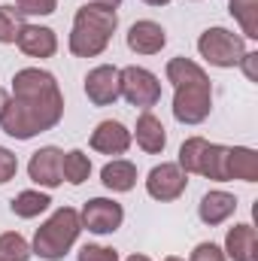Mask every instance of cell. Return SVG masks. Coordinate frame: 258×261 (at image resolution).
Returning <instances> with one entry per match:
<instances>
[{"label":"cell","mask_w":258,"mask_h":261,"mask_svg":"<svg viewBox=\"0 0 258 261\" xmlns=\"http://www.w3.org/2000/svg\"><path fill=\"white\" fill-rule=\"evenodd\" d=\"M64 119V94L58 79L43 67H24L12 76V97L0 116V128L12 140H34L58 128Z\"/></svg>","instance_id":"1"},{"label":"cell","mask_w":258,"mask_h":261,"mask_svg":"<svg viewBox=\"0 0 258 261\" xmlns=\"http://www.w3.org/2000/svg\"><path fill=\"white\" fill-rule=\"evenodd\" d=\"M119 28V12L107 3H85L76 9L73 15V28H70V52L76 58H97L107 52L113 34Z\"/></svg>","instance_id":"2"},{"label":"cell","mask_w":258,"mask_h":261,"mask_svg":"<svg viewBox=\"0 0 258 261\" xmlns=\"http://www.w3.org/2000/svg\"><path fill=\"white\" fill-rule=\"evenodd\" d=\"M82 234V222H79V213L73 206H58L34 234V246L31 252L40 255L46 261H61L76 246Z\"/></svg>","instance_id":"3"},{"label":"cell","mask_w":258,"mask_h":261,"mask_svg":"<svg viewBox=\"0 0 258 261\" xmlns=\"http://www.w3.org/2000/svg\"><path fill=\"white\" fill-rule=\"evenodd\" d=\"M197 52L210 67H237L240 58L246 55V40L228 28H207L197 37Z\"/></svg>","instance_id":"4"},{"label":"cell","mask_w":258,"mask_h":261,"mask_svg":"<svg viewBox=\"0 0 258 261\" xmlns=\"http://www.w3.org/2000/svg\"><path fill=\"white\" fill-rule=\"evenodd\" d=\"M210 113H213V85H210V76L186 82V85H176L173 119L179 125H200V122L210 119Z\"/></svg>","instance_id":"5"},{"label":"cell","mask_w":258,"mask_h":261,"mask_svg":"<svg viewBox=\"0 0 258 261\" xmlns=\"http://www.w3.org/2000/svg\"><path fill=\"white\" fill-rule=\"evenodd\" d=\"M122 97L128 100L131 107L152 110L161 100V82L146 67H137V64L122 67Z\"/></svg>","instance_id":"6"},{"label":"cell","mask_w":258,"mask_h":261,"mask_svg":"<svg viewBox=\"0 0 258 261\" xmlns=\"http://www.w3.org/2000/svg\"><path fill=\"white\" fill-rule=\"evenodd\" d=\"M186 189H189V173H183L179 164H173V161L155 164L149 170V176H146V192H149V197L152 200H161V203H170V200L183 197Z\"/></svg>","instance_id":"7"},{"label":"cell","mask_w":258,"mask_h":261,"mask_svg":"<svg viewBox=\"0 0 258 261\" xmlns=\"http://www.w3.org/2000/svg\"><path fill=\"white\" fill-rule=\"evenodd\" d=\"M79 222L91 234H116L122 228V222H125V210H122L119 200L91 197V200H85V206L79 213Z\"/></svg>","instance_id":"8"},{"label":"cell","mask_w":258,"mask_h":261,"mask_svg":"<svg viewBox=\"0 0 258 261\" xmlns=\"http://www.w3.org/2000/svg\"><path fill=\"white\" fill-rule=\"evenodd\" d=\"M85 97L94 107H113L122 97V70L116 64H97L85 73Z\"/></svg>","instance_id":"9"},{"label":"cell","mask_w":258,"mask_h":261,"mask_svg":"<svg viewBox=\"0 0 258 261\" xmlns=\"http://www.w3.org/2000/svg\"><path fill=\"white\" fill-rule=\"evenodd\" d=\"M61 158L64 152L58 146H43L31 155L28 161V176L31 182H37L40 189H58L64 182V173H61Z\"/></svg>","instance_id":"10"},{"label":"cell","mask_w":258,"mask_h":261,"mask_svg":"<svg viewBox=\"0 0 258 261\" xmlns=\"http://www.w3.org/2000/svg\"><path fill=\"white\" fill-rule=\"evenodd\" d=\"M167 46V31L152 21V18H140L128 28V49L134 55H158Z\"/></svg>","instance_id":"11"},{"label":"cell","mask_w":258,"mask_h":261,"mask_svg":"<svg viewBox=\"0 0 258 261\" xmlns=\"http://www.w3.org/2000/svg\"><path fill=\"white\" fill-rule=\"evenodd\" d=\"M91 149L94 152H100V155H125L131 149V130L122 125V122H113V119H107V122H100L97 128L91 130Z\"/></svg>","instance_id":"12"},{"label":"cell","mask_w":258,"mask_h":261,"mask_svg":"<svg viewBox=\"0 0 258 261\" xmlns=\"http://www.w3.org/2000/svg\"><path fill=\"white\" fill-rule=\"evenodd\" d=\"M15 46L28 55V58H52L58 52V37L52 28H43V24H24Z\"/></svg>","instance_id":"13"},{"label":"cell","mask_w":258,"mask_h":261,"mask_svg":"<svg viewBox=\"0 0 258 261\" xmlns=\"http://www.w3.org/2000/svg\"><path fill=\"white\" fill-rule=\"evenodd\" d=\"M131 140H137V146H140L146 155H161L164 146H167V130H164L161 119H158L152 110H143L140 119H137V128L131 134Z\"/></svg>","instance_id":"14"},{"label":"cell","mask_w":258,"mask_h":261,"mask_svg":"<svg viewBox=\"0 0 258 261\" xmlns=\"http://www.w3.org/2000/svg\"><path fill=\"white\" fill-rule=\"evenodd\" d=\"M234 213H237V197L231 195V192H222V189L207 192V195L200 197V203H197V216H200V222L210 225V228L228 222Z\"/></svg>","instance_id":"15"},{"label":"cell","mask_w":258,"mask_h":261,"mask_svg":"<svg viewBox=\"0 0 258 261\" xmlns=\"http://www.w3.org/2000/svg\"><path fill=\"white\" fill-rule=\"evenodd\" d=\"M225 258L231 261H258V234L249 222L228 228L225 234Z\"/></svg>","instance_id":"16"},{"label":"cell","mask_w":258,"mask_h":261,"mask_svg":"<svg viewBox=\"0 0 258 261\" xmlns=\"http://www.w3.org/2000/svg\"><path fill=\"white\" fill-rule=\"evenodd\" d=\"M258 182V152L249 146H228V182Z\"/></svg>","instance_id":"17"},{"label":"cell","mask_w":258,"mask_h":261,"mask_svg":"<svg viewBox=\"0 0 258 261\" xmlns=\"http://www.w3.org/2000/svg\"><path fill=\"white\" fill-rule=\"evenodd\" d=\"M100 182H104L110 192L125 195V192H131V189L137 186V164L128 161V158H113V161H107L104 170H100Z\"/></svg>","instance_id":"18"},{"label":"cell","mask_w":258,"mask_h":261,"mask_svg":"<svg viewBox=\"0 0 258 261\" xmlns=\"http://www.w3.org/2000/svg\"><path fill=\"white\" fill-rule=\"evenodd\" d=\"M197 176H207V179H213V182H228V146L207 143L203 158H200V173H197Z\"/></svg>","instance_id":"19"},{"label":"cell","mask_w":258,"mask_h":261,"mask_svg":"<svg viewBox=\"0 0 258 261\" xmlns=\"http://www.w3.org/2000/svg\"><path fill=\"white\" fill-rule=\"evenodd\" d=\"M49 206H52V197L46 195V192H37V189H24V192H18V195L12 197V213L18 219H37Z\"/></svg>","instance_id":"20"},{"label":"cell","mask_w":258,"mask_h":261,"mask_svg":"<svg viewBox=\"0 0 258 261\" xmlns=\"http://www.w3.org/2000/svg\"><path fill=\"white\" fill-rule=\"evenodd\" d=\"M228 9L240 24L243 40H258V0H228Z\"/></svg>","instance_id":"21"},{"label":"cell","mask_w":258,"mask_h":261,"mask_svg":"<svg viewBox=\"0 0 258 261\" xmlns=\"http://www.w3.org/2000/svg\"><path fill=\"white\" fill-rule=\"evenodd\" d=\"M61 173H64V179L70 186H82L91 176V158L82 149H70L61 158Z\"/></svg>","instance_id":"22"},{"label":"cell","mask_w":258,"mask_h":261,"mask_svg":"<svg viewBox=\"0 0 258 261\" xmlns=\"http://www.w3.org/2000/svg\"><path fill=\"white\" fill-rule=\"evenodd\" d=\"M164 76H167V82L176 88V85H186V82H194V79H203V76H207V70L197 64V61L179 55V58H170V61H167Z\"/></svg>","instance_id":"23"},{"label":"cell","mask_w":258,"mask_h":261,"mask_svg":"<svg viewBox=\"0 0 258 261\" xmlns=\"http://www.w3.org/2000/svg\"><path fill=\"white\" fill-rule=\"evenodd\" d=\"M207 143H210V140H203V137H189V140H183V146H179V161H176L183 173H200V158H203Z\"/></svg>","instance_id":"24"},{"label":"cell","mask_w":258,"mask_h":261,"mask_svg":"<svg viewBox=\"0 0 258 261\" xmlns=\"http://www.w3.org/2000/svg\"><path fill=\"white\" fill-rule=\"evenodd\" d=\"M31 243L18 231L0 234V261H31Z\"/></svg>","instance_id":"25"},{"label":"cell","mask_w":258,"mask_h":261,"mask_svg":"<svg viewBox=\"0 0 258 261\" xmlns=\"http://www.w3.org/2000/svg\"><path fill=\"white\" fill-rule=\"evenodd\" d=\"M21 28H24V15H21L15 6L0 3V43H3V46L15 43L18 34H21Z\"/></svg>","instance_id":"26"},{"label":"cell","mask_w":258,"mask_h":261,"mask_svg":"<svg viewBox=\"0 0 258 261\" xmlns=\"http://www.w3.org/2000/svg\"><path fill=\"white\" fill-rule=\"evenodd\" d=\"M76 261H119V252L113 246H100V243H85L79 249Z\"/></svg>","instance_id":"27"},{"label":"cell","mask_w":258,"mask_h":261,"mask_svg":"<svg viewBox=\"0 0 258 261\" xmlns=\"http://www.w3.org/2000/svg\"><path fill=\"white\" fill-rule=\"evenodd\" d=\"M15 9L21 15H52L58 9V0H15Z\"/></svg>","instance_id":"28"},{"label":"cell","mask_w":258,"mask_h":261,"mask_svg":"<svg viewBox=\"0 0 258 261\" xmlns=\"http://www.w3.org/2000/svg\"><path fill=\"white\" fill-rule=\"evenodd\" d=\"M15 173H18V158H15V152L6 149V146H0V186H6L9 179H15Z\"/></svg>","instance_id":"29"},{"label":"cell","mask_w":258,"mask_h":261,"mask_svg":"<svg viewBox=\"0 0 258 261\" xmlns=\"http://www.w3.org/2000/svg\"><path fill=\"white\" fill-rule=\"evenodd\" d=\"M189 261H228V258L216 243H197L192 249V255H189Z\"/></svg>","instance_id":"30"},{"label":"cell","mask_w":258,"mask_h":261,"mask_svg":"<svg viewBox=\"0 0 258 261\" xmlns=\"http://www.w3.org/2000/svg\"><path fill=\"white\" fill-rule=\"evenodd\" d=\"M237 67H243V73H246L249 82H258V52H246Z\"/></svg>","instance_id":"31"},{"label":"cell","mask_w":258,"mask_h":261,"mask_svg":"<svg viewBox=\"0 0 258 261\" xmlns=\"http://www.w3.org/2000/svg\"><path fill=\"white\" fill-rule=\"evenodd\" d=\"M6 103H9V94H6V88H0V116H3V110H6Z\"/></svg>","instance_id":"32"},{"label":"cell","mask_w":258,"mask_h":261,"mask_svg":"<svg viewBox=\"0 0 258 261\" xmlns=\"http://www.w3.org/2000/svg\"><path fill=\"white\" fill-rule=\"evenodd\" d=\"M143 3H146V6H167L170 0H143Z\"/></svg>","instance_id":"33"},{"label":"cell","mask_w":258,"mask_h":261,"mask_svg":"<svg viewBox=\"0 0 258 261\" xmlns=\"http://www.w3.org/2000/svg\"><path fill=\"white\" fill-rule=\"evenodd\" d=\"M91 3H107V6H113V9H119V3H122V0H91Z\"/></svg>","instance_id":"34"},{"label":"cell","mask_w":258,"mask_h":261,"mask_svg":"<svg viewBox=\"0 0 258 261\" xmlns=\"http://www.w3.org/2000/svg\"><path fill=\"white\" fill-rule=\"evenodd\" d=\"M128 261H152V258H149V255H131Z\"/></svg>","instance_id":"35"},{"label":"cell","mask_w":258,"mask_h":261,"mask_svg":"<svg viewBox=\"0 0 258 261\" xmlns=\"http://www.w3.org/2000/svg\"><path fill=\"white\" fill-rule=\"evenodd\" d=\"M164 261H183V258H179V255H167Z\"/></svg>","instance_id":"36"}]
</instances>
